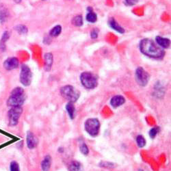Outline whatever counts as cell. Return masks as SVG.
<instances>
[{
    "instance_id": "obj_1",
    "label": "cell",
    "mask_w": 171,
    "mask_h": 171,
    "mask_svg": "<svg viewBox=\"0 0 171 171\" xmlns=\"http://www.w3.org/2000/svg\"><path fill=\"white\" fill-rule=\"evenodd\" d=\"M140 49L143 54L152 58L160 59L164 55V49L149 39H144L141 40Z\"/></svg>"
},
{
    "instance_id": "obj_2",
    "label": "cell",
    "mask_w": 171,
    "mask_h": 171,
    "mask_svg": "<svg viewBox=\"0 0 171 171\" xmlns=\"http://www.w3.org/2000/svg\"><path fill=\"white\" fill-rule=\"evenodd\" d=\"M25 100L24 91L22 88L17 87L13 90L10 96L7 101V105L10 107L21 106Z\"/></svg>"
},
{
    "instance_id": "obj_3",
    "label": "cell",
    "mask_w": 171,
    "mask_h": 171,
    "mask_svg": "<svg viewBox=\"0 0 171 171\" xmlns=\"http://www.w3.org/2000/svg\"><path fill=\"white\" fill-rule=\"evenodd\" d=\"M81 83L87 89L96 88L98 84L97 77L91 72H84L80 75Z\"/></svg>"
},
{
    "instance_id": "obj_4",
    "label": "cell",
    "mask_w": 171,
    "mask_h": 171,
    "mask_svg": "<svg viewBox=\"0 0 171 171\" xmlns=\"http://www.w3.org/2000/svg\"><path fill=\"white\" fill-rule=\"evenodd\" d=\"M60 93L64 98L69 101V102L74 103L80 97V92L70 85L63 86L60 90Z\"/></svg>"
},
{
    "instance_id": "obj_5",
    "label": "cell",
    "mask_w": 171,
    "mask_h": 171,
    "mask_svg": "<svg viewBox=\"0 0 171 171\" xmlns=\"http://www.w3.org/2000/svg\"><path fill=\"white\" fill-rule=\"evenodd\" d=\"M85 129L89 135H91L92 137H95L99 132V121L97 118H88L85 123Z\"/></svg>"
},
{
    "instance_id": "obj_6",
    "label": "cell",
    "mask_w": 171,
    "mask_h": 171,
    "mask_svg": "<svg viewBox=\"0 0 171 171\" xmlns=\"http://www.w3.org/2000/svg\"><path fill=\"white\" fill-rule=\"evenodd\" d=\"M23 112L21 106L12 107L8 113L9 125L10 126H16L19 123V118Z\"/></svg>"
},
{
    "instance_id": "obj_7",
    "label": "cell",
    "mask_w": 171,
    "mask_h": 171,
    "mask_svg": "<svg viewBox=\"0 0 171 171\" xmlns=\"http://www.w3.org/2000/svg\"><path fill=\"white\" fill-rule=\"evenodd\" d=\"M32 79V73L29 66L25 65L21 66V73H20V82L25 86L30 85Z\"/></svg>"
},
{
    "instance_id": "obj_8",
    "label": "cell",
    "mask_w": 171,
    "mask_h": 171,
    "mask_svg": "<svg viewBox=\"0 0 171 171\" xmlns=\"http://www.w3.org/2000/svg\"><path fill=\"white\" fill-rule=\"evenodd\" d=\"M135 77L138 84L141 86H147L150 79L149 73L142 67H138L136 69Z\"/></svg>"
},
{
    "instance_id": "obj_9",
    "label": "cell",
    "mask_w": 171,
    "mask_h": 171,
    "mask_svg": "<svg viewBox=\"0 0 171 171\" xmlns=\"http://www.w3.org/2000/svg\"><path fill=\"white\" fill-rule=\"evenodd\" d=\"M19 60L17 58H10L4 62V67L8 71H11L17 69L19 66Z\"/></svg>"
},
{
    "instance_id": "obj_10",
    "label": "cell",
    "mask_w": 171,
    "mask_h": 171,
    "mask_svg": "<svg viewBox=\"0 0 171 171\" xmlns=\"http://www.w3.org/2000/svg\"><path fill=\"white\" fill-rule=\"evenodd\" d=\"M125 102V99L123 96H121V95H116L110 100V105L114 108H117L123 105Z\"/></svg>"
},
{
    "instance_id": "obj_11",
    "label": "cell",
    "mask_w": 171,
    "mask_h": 171,
    "mask_svg": "<svg viewBox=\"0 0 171 171\" xmlns=\"http://www.w3.org/2000/svg\"><path fill=\"white\" fill-rule=\"evenodd\" d=\"M38 144V139L32 133L28 132L27 134V146L30 149H34Z\"/></svg>"
},
{
    "instance_id": "obj_12",
    "label": "cell",
    "mask_w": 171,
    "mask_h": 171,
    "mask_svg": "<svg viewBox=\"0 0 171 171\" xmlns=\"http://www.w3.org/2000/svg\"><path fill=\"white\" fill-rule=\"evenodd\" d=\"M155 40L157 44L161 47L162 48L167 49L169 47L170 45V40L166 38H164L162 36H157L155 38Z\"/></svg>"
},
{
    "instance_id": "obj_13",
    "label": "cell",
    "mask_w": 171,
    "mask_h": 171,
    "mask_svg": "<svg viewBox=\"0 0 171 171\" xmlns=\"http://www.w3.org/2000/svg\"><path fill=\"white\" fill-rule=\"evenodd\" d=\"M108 24L110 25V27L112 28L113 30H114L115 31H117V32L123 34L125 32V30L121 27V26L118 24V23L116 21V20L114 18H112L109 20Z\"/></svg>"
},
{
    "instance_id": "obj_14",
    "label": "cell",
    "mask_w": 171,
    "mask_h": 171,
    "mask_svg": "<svg viewBox=\"0 0 171 171\" xmlns=\"http://www.w3.org/2000/svg\"><path fill=\"white\" fill-rule=\"evenodd\" d=\"M53 65V55L51 53H47L45 55V69L49 71Z\"/></svg>"
},
{
    "instance_id": "obj_15",
    "label": "cell",
    "mask_w": 171,
    "mask_h": 171,
    "mask_svg": "<svg viewBox=\"0 0 171 171\" xmlns=\"http://www.w3.org/2000/svg\"><path fill=\"white\" fill-rule=\"evenodd\" d=\"M51 163V158L50 155H47L46 157L43 159L41 163V168L43 171H48L50 169Z\"/></svg>"
},
{
    "instance_id": "obj_16",
    "label": "cell",
    "mask_w": 171,
    "mask_h": 171,
    "mask_svg": "<svg viewBox=\"0 0 171 171\" xmlns=\"http://www.w3.org/2000/svg\"><path fill=\"white\" fill-rule=\"evenodd\" d=\"M66 110L69 115V117H70L71 119H73L75 118V108L73 103L69 102L67 104H66Z\"/></svg>"
},
{
    "instance_id": "obj_17",
    "label": "cell",
    "mask_w": 171,
    "mask_h": 171,
    "mask_svg": "<svg viewBox=\"0 0 171 171\" xmlns=\"http://www.w3.org/2000/svg\"><path fill=\"white\" fill-rule=\"evenodd\" d=\"M70 171H82V166L80 162L77 161L72 162L69 166Z\"/></svg>"
},
{
    "instance_id": "obj_18",
    "label": "cell",
    "mask_w": 171,
    "mask_h": 171,
    "mask_svg": "<svg viewBox=\"0 0 171 171\" xmlns=\"http://www.w3.org/2000/svg\"><path fill=\"white\" fill-rule=\"evenodd\" d=\"M62 31V27L60 25H56L54 28H53L51 30L50 32H49V34H50L51 36L53 37H56L58 36V35H60V34L61 33Z\"/></svg>"
},
{
    "instance_id": "obj_19",
    "label": "cell",
    "mask_w": 171,
    "mask_h": 171,
    "mask_svg": "<svg viewBox=\"0 0 171 171\" xmlns=\"http://www.w3.org/2000/svg\"><path fill=\"white\" fill-rule=\"evenodd\" d=\"M72 24L74 25L77 26V27H80L83 25V19L81 15H77L74 18L72 19Z\"/></svg>"
},
{
    "instance_id": "obj_20",
    "label": "cell",
    "mask_w": 171,
    "mask_h": 171,
    "mask_svg": "<svg viewBox=\"0 0 171 171\" xmlns=\"http://www.w3.org/2000/svg\"><path fill=\"white\" fill-rule=\"evenodd\" d=\"M136 143H137L138 147L143 148L146 145V140L143 136L138 135L136 137Z\"/></svg>"
},
{
    "instance_id": "obj_21",
    "label": "cell",
    "mask_w": 171,
    "mask_h": 171,
    "mask_svg": "<svg viewBox=\"0 0 171 171\" xmlns=\"http://www.w3.org/2000/svg\"><path fill=\"white\" fill-rule=\"evenodd\" d=\"M86 20L90 23H95L97 20V14L93 12H89L86 15Z\"/></svg>"
},
{
    "instance_id": "obj_22",
    "label": "cell",
    "mask_w": 171,
    "mask_h": 171,
    "mask_svg": "<svg viewBox=\"0 0 171 171\" xmlns=\"http://www.w3.org/2000/svg\"><path fill=\"white\" fill-rule=\"evenodd\" d=\"M14 29H15V30L20 34H25L28 31L27 27L24 25H17V26H15Z\"/></svg>"
},
{
    "instance_id": "obj_23",
    "label": "cell",
    "mask_w": 171,
    "mask_h": 171,
    "mask_svg": "<svg viewBox=\"0 0 171 171\" xmlns=\"http://www.w3.org/2000/svg\"><path fill=\"white\" fill-rule=\"evenodd\" d=\"M8 17V11L6 10H0V22L4 23L7 20Z\"/></svg>"
},
{
    "instance_id": "obj_24",
    "label": "cell",
    "mask_w": 171,
    "mask_h": 171,
    "mask_svg": "<svg viewBox=\"0 0 171 171\" xmlns=\"http://www.w3.org/2000/svg\"><path fill=\"white\" fill-rule=\"evenodd\" d=\"M159 131V128L158 127H153V128L149 131V136L152 139H153L156 136H157Z\"/></svg>"
},
{
    "instance_id": "obj_25",
    "label": "cell",
    "mask_w": 171,
    "mask_h": 171,
    "mask_svg": "<svg viewBox=\"0 0 171 171\" xmlns=\"http://www.w3.org/2000/svg\"><path fill=\"white\" fill-rule=\"evenodd\" d=\"M80 149L81 153H82V154L85 155H87L88 154V153H89L88 148L84 143H83L82 144H81L80 147Z\"/></svg>"
},
{
    "instance_id": "obj_26",
    "label": "cell",
    "mask_w": 171,
    "mask_h": 171,
    "mask_svg": "<svg viewBox=\"0 0 171 171\" xmlns=\"http://www.w3.org/2000/svg\"><path fill=\"white\" fill-rule=\"evenodd\" d=\"M10 171H20L19 165L17 162H12L10 165Z\"/></svg>"
},
{
    "instance_id": "obj_27",
    "label": "cell",
    "mask_w": 171,
    "mask_h": 171,
    "mask_svg": "<svg viewBox=\"0 0 171 171\" xmlns=\"http://www.w3.org/2000/svg\"><path fill=\"white\" fill-rule=\"evenodd\" d=\"M9 37H10L9 32H5L4 33V34H3V36H2V43H5L8 39H9Z\"/></svg>"
},
{
    "instance_id": "obj_28",
    "label": "cell",
    "mask_w": 171,
    "mask_h": 171,
    "mask_svg": "<svg viewBox=\"0 0 171 171\" xmlns=\"http://www.w3.org/2000/svg\"><path fill=\"white\" fill-rule=\"evenodd\" d=\"M98 34H99V31L97 29H94V30H92L91 33V36L92 39H97V36H98Z\"/></svg>"
},
{
    "instance_id": "obj_29",
    "label": "cell",
    "mask_w": 171,
    "mask_h": 171,
    "mask_svg": "<svg viewBox=\"0 0 171 171\" xmlns=\"http://www.w3.org/2000/svg\"><path fill=\"white\" fill-rule=\"evenodd\" d=\"M138 2V0H125V3L129 6H134Z\"/></svg>"
},
{
    "instance_id": "obj_30",
    "label": "cell",
    "mask_w": 171,
    "mask_h": 171,
    "mask_svg": "<svg viewBox=\"0 0 171 171\" xmlns=\"http://www.w3.org/2000/svg\"><path fill=\"white\" fill-rule=\"evenodd\" d=\"M14 2H15L16 3H20L21 2V0H14Z\"/></svg>"
},
{
    "instance_id": "obj_31",
    "label": "cell",
    "mask_w": 171,
    "mask_h": 171,
    "mask_svg": "<svg viewBox=\"0 0 171 171\" xmlns=\"http://www.w3.org/2000/svg\"><path fill=\"white\" fill-rule=\"evenodd\" d=\"M139 171H143V170H140Z\"/></svg>"
}]
</instances>
